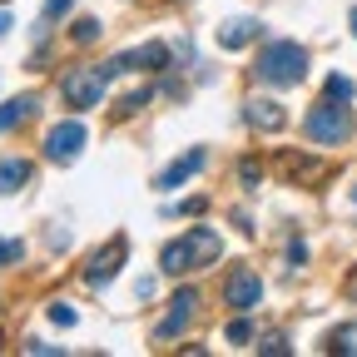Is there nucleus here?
<instances>
[{
    "mask_svg": "<svg viewBox=\"0 0 357 357\" xmlns=\"http://www.w3.org/2000/svg\"><path fill=\"white\" fill-rule=\"evenodd\" d=\"M352 204H357V189H352Z\"/></svg>",
    "mask_w": 357,
    "mask_h": 357,
    "instance_id": "c756f323",
    "label": "nucleus"
},
{
    "mask_svg": "<svg viewBox=\"0 0 357 357\" xmlns=\"http://www.w3.org/2000/svg\"><path fill=\"white\" fill-rule=\"evenodd\" d=\"M223 303L234 312H253L263 303V278L253 268H229V278H223Z\"/></svg>",
    "mask_w": 357,
    "mask_h": 357,
    "instance_id": "20e7f679",
    "label": "nucleus"
},
{
    "mask_svg": "<svg viewBox=\"0 0 357 357\" xmlns=\"http://www.w3.org/2000/svg\"><path fill=\"white\" fill-rule=\"evenodd\" d=\"M159 268L169 278H178V273H189L194 268V258H189V243L184 238H174V243H164V253H159Z\"/></svg>",
    "mask_w": 357,
    "mask_h": 357,
    "instance_id": "4468645a",
    "label": "nucleus"
},
{
    "mask_svg": "<svg viewBox=\"0 0 357 357\" xmlns=\"http://www.w3.org/2000/svg\"><path fill=\"white\" fill-rule=\"evenodd\" d=\"M263 352H288V342H283V337L273 333V337H263Z\"/></svg>",
    "mask_w": 357,
    "mask_h": 357,
    "instance_id": "a878e982",
    "label": "nucleus"
},
{
    "mask_svg": "<svg viewBox=\"0 0 357 357\" xmlns=\"http://www.w3.org/2000/svg\"><path fill=\"white\" fill-rule=\"evenodd\" d=\"M204 164H208V154H204V149H189V154H178V159H174V164H169V169L154 178V189H159V194H174V189H184L189 178L204 169Z\"/></svg>",
    "mask_w": 357,
    "mask_h": 357,
    "instance_id": "0eeeda50",
    "label": "nucleus"
},
{
    "mask_svg": "<svg viewBox=\"0 0 357 357\" xmlns=\"http://www.w3.org/2000/svg\"><path fill=\"white\" fill-rule=\"evenodd\" d=\"M25 258V243L20 238H0V268H10V263H20Z\"/></svg>",
    "mask_w": 357,
    "mask_h": 357,
    "instance_id": "aec40b11",
    "label": "nucleus"
},
{
    "mask_svg": "<svg viewBox=\"0 0 357 357\" xmlns=\"http://www.w3.org/2000/svg\"><path fill=\"white\" fill-rule=\"evenodd\" d=\"M258 35H263V25L253 15H234V20L218 25V45H223V50H243V45H253Z\"/></svg>",
    "mask_w": 357,
    "mask_h": 357,
    "instance_id": "9b49d317",
    "label": "nucleus"
},
{
    "mask_svg": "<svg viewBox=\"0 0 357 357\" xmlns=\"http://www.w3.org/2000/svg\"><path fill=\"white\" fill-rule=\"evenodd\" d=\"M119 268H124V238H114L109 248H100L95 258H89V268H84V283H89V288H105V283L119 273Z\"/></svg>",
    "mask_w": 357,
    "mask_h": 357,
    "instance_id": "6e6552de",
    "label": "nucleus"
},
{
    "mask_svg": "<svg viewBox=\"0 0 357 357\" xmlns=\"http://www.w3.org/2000/svg\"><path fill=\"white\" fill-rule=\"evenodd\" d=\"M243 119H248L258 134H278L288 114H283V105H278V100H263V95H253V100H243Z\"/></svg>",
    "mask_w": 357,
    "mask_h": 357,
    "instance_id": "1a4fd4ad",
    "label": "nucleus"
},
{
    "mask_svg": "<svg viewBox=\"0 0 357 357\" xmlns=\"http://www.w3.org/2000/svg\"><path fill=\"white\" fill-rule=\"evenodd\" d=\"M35 109H40L35 95H15V100H6V105H0V134H10L15 124H25Z\"/></svg>",
    "mask_w": 357,
    "mask_h": 357,
    "instance_id": "ddd939ff",
    "label": "nucleus"
},
{
    "mask_svg": "<svg viewBox=\"0 0 357 357\" xmlns=\"http://www.w3.org/2000/svg\"><path fill=\"white\" fill-rule=\"evenodd\" d=\"M70 10H75V0H45V20H60Z\"/></svg>",
    "mask_w": 357,
    "mask_h": 357,
    "instance_id": "5701e85b",
    "label": "nucleus"
},
{
    "mask_svg": "<svg viewBox=\"0 0 357 357\" xmlns=\"http://www.w3.org/2000/svg\"><path fill=\"white\" fill-rule=\"evenodd\" d=\"M323 95H328V100H342V105H347V100L357 95V84H352L347 75H328V84H323Z\"/></svg>",
    "mask_w": 357,
    "mask_h": 357,
    "instance_id": "f3484780",
    "label": "nucleus"
},
{
    "mask_svg": "<svg viewBox=\"0 0 357 357\" xmlns=\"http://www.w3.org/2000/svg\"><path fill=\"white\" fill-rule=\"evenodd\" d=\"M303 263H307V243L293 238V243H288V268H303Z\"/></svg>",
    "mask_w": 357,
    "mask_h": 357,
    "instance_id": "b1692460",
    "label": "nucleus"
},
{
    "mask_svg": "<svg viewBox=\"0 0 357 357\" xmlns=\"http://www.w3.org/2000/svg\"><path fill=\"white\" fill-rule=\"evenodd\" d=\"M347 25H352V35H357V10H352V15H347Z\"/></svg>",
    "mask_w": 357,
    "mask_h": 357,
    "instance_id": "c85d7f7f",
    "label": "nucleus"
},
{
    "mask_svg": "<svg viewBox=\"0 0 357 357\" xmlns=\"http://www.w3.org/2000/svg\"><path fill=\"white\" fill-rule=\"evenodd\" d=\"M149 100H154V89H149V84H144V89H134V95H124V100H119V114H139Z\"/></svg>",
    "mask_w": 357,
    "mask_h": 357,
    "instance_id": "a211bd4d",
    "label": "nucleus"
},
{
    "mask_svg": "<svg viewBox=\"0 0 357 357\" xmlns=\"http://www.w3.org/2000/svg\"><path fill=\"white\" fill-rule=\"evenodd\" d=\"M184 243H189L194 268H208V263H218V253H223V238L208 229V223H194V229L184 234Z\"/></svg>",
    "mask_w": 357,
    "mask_h": 357,
    "instance_id": "9d476101",
    "label": "nucleus"
},
{
    "mask_svg": "<svg viewBox=\"0 0 357 357\" xmlns=\"http://www.w3.org/2000/svg\"><path fill=\"white\" fill-rule=\"evenodd\" d=\"M79 154H84V124L79 119H65L45 134V159L50 164H75Z\"/></svg>",
    "mask_w": 357,
    "mask_h": 357,
    "instance_id": "39448f33",
    "label": "nucleus"
},
{
    "mask_svg": "<svg viewBox=\"0 0 357 357\" xmlns=\"http://www.w3.org/2000/svg\"><path fill=\"white\" fill-rule=\"evenodd\" d=\"M105 75H100V65L89 70V65H75L65 79H60V95H65V105L75 109V114H84V109H95L100 100H105Z\"/></svg>",
    "mask_w": 357,
    "mask_h": 357,
    "instance_id": "7ed1b4c3",
    "label": "nucleus"
},
{
    "mask_svg": "<svg viewBox=\"0 0 357 357\" xmlns=\"http://www.w3.org/2000/svg\"><path fill=\"white\" fill-rule=\"evenodd\" d=\"M303 134L312 144H323V149H333V144H347V134H352V109L342 105V100H318L307 109V119H303Z\"/></svg>",
    "mask_w": 357,
    "mask_h": 357,
    "instance_id": "f03ea898",
    "label": "nucleus"
},
{
    "mask_svg": "<svg viewBox=\"0 0 357 357\" xmlns=\"http://www.w3.org/2000/svg\"><path fill=\"white\" fill-rule=\"evenodd\" d=\"M223 342H229V347H243V342H253V323L243 318V312H238V318H234L229 328H223Z\"/></svg>",
    "mask_w": 357,
    "mask_h": 357,
    "instance_id": "dca6fc26",
    "label": "nucleus"
},
{
    "mask_svg": "<svg viewBox=\"0 0 357 357\" xmlns=\"http://www.w3.org/2000/svg\"><path fill=\"white\" fill-rule=\"evenodd\" d=\"M70 35H75V45H95V40H100V20H89V15H84V20H75Z\"/></svg>",
    "mask_w": 357,
    "mask_h": 357,
    "instance_id": "6ab92c4d",
    "label": "nucleus"
},
{
    "mask_svg": "<svg viewBox=\"0 0 357 357\" xmlns=\"http://www.w3.org/2000/svg\"><path fill=\"white\" fill-rule=\"evenodd\" d=\"M238 178H243V189H258V184H263V169H258V159H243V164H238Z\"/></svg>",
    "mask_w": 357,
    "mask_h": 357,
    "instance_id": "4be33fe9",
    "label": "nucleus"
},
{
    "mask_svg": "<svg viewBox=\"0 0 357 357\" xmlns=\"http://www.w3.org/2000/svg\"><path fill=\"white\" fill-rule=\"evenodd\" d=\"M50 323H55V328H75V323H79V312L65 307V303H50Z\"/></svg>",
    "mask_w": 357,
    "mask_h": 357,
    "instance_id": "412c9836",
    "label": "nucleus"
},
{
    "mask_svg": "<svg viewBox=\"0 0 357 357\" xmlns=\"http://www.w3.org/2000/svg\"><path fill=\"white\" fill-rule=\"evenodd\" d=\"M194 312H199V293H194V288H178V293L169 298V318L154 328V337H159V342L178 337V333H184V328L194 323Z\"/></svg>",
    "mask_w": 357,
    "mask_h": 357,
    "instance_id": "423d86ee",
    "label": "nucleus"
},
{
    "mask_svg": "<svg viewBox=\"0 0 357 357\" xmlns=\"http://www.w3.org/2000/svg\"><path fill=\"white\" fill-rule=\"evenodd\" d=\"M328 352H337V357H357V323L333 328V333H328Z\"/></svg>",
    "mask_w": 357,
    "mask_h": 357,
    "instance_id": "2eb2a0df",
    "label": "nucleus"
},
{
    "mask_svg": "<svg viewBox=\"0 0 357 357\" xmlns=\"http://www.w3.org/2000/svg\"><path fill=\"white\" fill-rule=\"evenodd\" d=\"M6 30H10V15H6V10H0V35H6Z\"/></svg>",
    "mask_w": 357,
    "mask_h": 357,
    "instance_id": "cd10ccee",
    "label": "nucleus"
},
{
    "mask_svg": "<svg viewBox=\"0 0 357 357\" xmlns=\"http://www.w3.org/2000/svg\"><path fill=\"white\" fill-rule=\"evenodd\" d=\"M154 293H159V283H154V278H139V288H134V298H139V303H149Z\"/></svg>",
    "mask_w": 357,
    "mask_h": 357,
    "instance_id": "393cba45",
    "label": "nucleus"
},
{
    "mask_svg": "<svg viewBox=\"0 0 357 357\" xmlns=\"http://www.w3.org/2000/svg\"><path fill=\"white\" fill-rule=\"evenodd\" d=\"M253 75H258L263 84H273V89L303 84V75H307V50H303L298 40H268L263 50H258Z\"/></svg>",
    "mask_w": 357,
    "mask_h": 357,
    "instance_id": "f257e3e1",
    "label": "nucleus"
},
{
    "mask_svg": "<svg viewBox=\"0 0 357 357\" xmlns=\"http://www.w3.org/2000/svg\"><path fill=\"white\" fill-rule=\"evenodd\" d=\"M30 178H35V164H30V159H20V154L0 159V194H15V189H25Z\"/></svg>",
    "mask_w": 357,
    "mask_h": 357,
    "instance_id": "f8f14e48",
    "label": "nucleus"
},
{
    "mask_svg": "<svg viewBox=\"0 0 357 357\" xmlns=\"http://www.w3.org/2000/svg\"><path fill=\"white\" fill-rule=\"evenodd\" d=\"M25 352H45V357H55L60 347H55V342H25Z\"/></svg>",
    "mask_w": 357,
    "mask_h": 357,
    "instance_id": "bb28decb",
    "label": "nucleus"
}]
</instances>
